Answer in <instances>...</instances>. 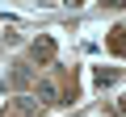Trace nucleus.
Returning a JSON list of instances; mask_svg holds the SVG:
<instances>
[{"label":"nucleus","instance_id":"0eeeda50","mask_svg":"<svg viewBox=\"0 0 126 117\" xmlns=\"http://www.w3.org/2000/svg\"><path fill=\"white\" fill-rule=\"evenodd\" d=\"M67 4H80V0H67Z\"/></svg>","mask_w":126,"mask_h":117},{"label":"nucleus","instance_id":"20e7f679","mask_svg":"<svg viewBox=\"0 0 126 117\" xmlns=\"http://www.w3.org/2000/svg\"><path fill=\"white\" fill-rule=\"evenodd\" d=\"M13 84H17V88H21V84H30V67H21V63H17V67H13Z\"/></svg>","mask_w":126,"mask_h":117},{"label":"nucleus","instance_id":"423d86ee","mask_svg":"<svg viewBox=\"0 0 126 117\" xmlns=\"http://www.w3.org/2000/svg\"><path fill=\"white\" fill-rule=\"evenodd\" d=\"M122 113H126V96H122Z\"/></svg>","mask_w":126,"mask_h":117},{"label":"nucleus","instance_id":"f257e3e1","mask_svg":"<svg viewBox=\"0 0 126 117\" xmlns=\"http://www.w3.org/2000/svg\"><path fill=\"white\" fill-rule=\"evenodd\" d=\"M13 113H17V117H38L42 105H38L34 96H13Z\"/></svg>","mask_w":126,"mask_h":117},{"label":"nucleus","instance_id":"7ed1b4c3","mask_svg":"<svg viewBox=\"0 0 126 117\" xmlns=\"http://www.w3.org/2000/svg\"><path fill=\"white\" fill-rule=\"evenodd\" d=\"M38 96H42V105H59V84L55 80H38Z\"/></svg>","mask_w":126,"mask_h":117},{"label":"nucleus","instance_id":"f03ea898","mask_svg":"<svg viewBox=\"0 0 126 117\" xmlns=\"http://www.w3.org/2000/svg\"><path fill=\"white\" fill-rule=\"evenodd\" d=\"M30 54L38 58V63H50V58H55V38H38V42L30 46Z\"/></svg>","mask_w":126,"mask_h":117},{"label":"nucleus","instance_id":"39448f33","mask_svg":"<svg viewBox=\"0 0 126 117\" xmlns=\"http://www.w3.org/2000/svg\"><path fill=\"white\" fill-rule=\"evenodd\" d=\"M101 4H113V9H122V4H126V0H101Z\"/></svg>","mask_w":126,"mask_h":117}]
</instances>
